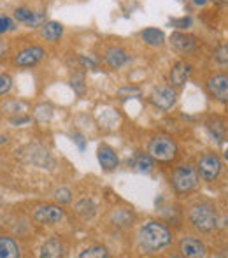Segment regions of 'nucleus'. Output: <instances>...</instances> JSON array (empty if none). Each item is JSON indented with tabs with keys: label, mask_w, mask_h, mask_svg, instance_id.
<instances>
[{
	"label": "nucleus",
	"mask_w": 228,
	"mask_h": 258,
	"mask_svg": "<svg viewBox=\"0 0 228 258\" xmlns=\"http://www.w3.org/2000/svg\"><path fill=\"white\" fill-rule=\"evenodd\" d=\"M211 2L212 0H190V4L195 7V9H204V7H207Z\"/></svg>",
	"instance_id": "nucleus-38"
},
{
	"label": "nucleus",
	"mask_w": 228,
	"mask_h": 258,
	"mask_svg": "<svg viewBox=\"0 0 228 258\" xmlns=\"http://www.w3.org/2000/svg\"><path fill=\"white\" fill-rule=\"evenodd\" d=\"M167 44L171 46L172 51L184 58L195 56L202 49V42L198 35L191 34L190 30H174L167 37Z\"/></svg>",
	"instance_id": "nucleus-6"
},
{
	"label": "nucleus",
	"mask_w": 228,
	"mask_h": 258,
	"mask_svg": "<svg viewBox=\"0 0 228 258\" xmlns=\"http://www.w3.org/2000/svg\"><path fill=\"white\" fill-rule=\"evenodd\" d=\"M223 158H225V160H226V162H228V148H226V150H225V151H223Z\"/></svg>",
	"instance_id": "nucleus-40"
},
{
	"label": "nucleus",
	"mask_w": 228,
	"mask_h": 258,
	"mask_svg": "<svg viewBox=\"0 0 228 258\" xmlns=\"http://www.w3.org/2000/svg\"><path fill=\"white\" fill-rule=\"evenodd\" d=\"M218 211L211 201H197L188 207V223L200 234H211L218 227Z\"/></svg>",
	"instance_id": "nucleus-2"
},
{
	"label": "nucleus",
	"mask_w": 228,
	"mask_h": 258,
	"mask_svg": "<svg viewBox=\"0 0 228 258\" xmlns=\"http://www.w3.org/2000/svg\"><path fill=\"white\" fill-rule=\"evenodd\" d=\"M18 21L13 18V14H2L0 13V35L13 34L18 30Z\"/></svg>",
	"instance_id": "nucleus-28"
},
{
	"label": "nucleus",
	"mask_w": 228,
	"mask_h": 258,
	"mask_svg": "<svg viewBox=\"0 0 228 258\" xmlns=\"http://www.w3.org/2000/svg\"><path fill=\"white\" fill-rule=\"evenodd\" d=\"M72 141L78 144L79 151H85L86 150V144H88V141H86L85 137L81 136V134H74V136H72Z\"/></svg>",
	"instance_id": "nucleus-36"
},
{
	"label": "nucleus",
	"mask_w": 228,
	"mask_h": 258,
	"mask_svg": "<svg viewBox=\"0 0 228 258\" xmlns=\"http://www.w3.org/2000/svg\"><path fill=\"white\" fill-rule=\"evenodd\" d=\"M116 97H118L119 100L139 99V97H142V88H139V86H135V85H125L116 90Z\"/></svg>",
	"instance_id": "nucleus-26"
},
{
	"label": "nucleus",
	"mask_w": 228,
	"mask_h": 258,
	"mask_svg": "<svg viewBox=\"0 0 228 258\" xmlns=\"http://www.w3.org/2000/svg\"><path fill=\"white\" fill-rule=\"evenodd\" d=\"M4 109H9L7 112H11V114H21L23 112V104L18 102V100H9V102L2 105V111Z\"/></svg>",
	"instance_id": "nucleus-34"
},
{
	"label": "nucleus",
	"mask_w": 228,
	"mask_h": 258,
	"mask_svg": "<svg viewBox=\"0 0 228 258\" xmlns=\"http://www.w3.org/2000/svg\"><path fill=\"white\" fill-rule=\"evenodd\" d=\"M11 53V44L6 39V35H0V61L6 60V56Z\"/></svg>",
	"instance_id": "nucleus-35"
},
{
	"label": "nucleus",
	"mask_w": 228,
	"mask_h": 258,
	"mask_svg": "<svg viewBox=\"0 0 228 258\" xmlns=\"http://www.w3.org/2000/svg\"><path fill=\"white\" fill-rule=\"evenodd\" d=\"M135 221V214L132 209H125V207H119V209H113L109 214V223L116 228H128Z\"/></svg>",
	"instance_id": "nucleus-19"
},
{
	"label": "nucleus",
	"mask_w": 228,
	"mask_h": 258,
	"mask_svg": "<svg viewBox=\"0 0 228 258\" xmlns=\"http://www.w3.org/2000/svg\"><path fill=\"white\" fill-rule=\"evenodd\" d=\"M37 34H39V37L44 42H48V44H58V42L63 39L65 27L60 21L48 20L46 23H42L41 27L37 28Z\"/></svg>",
	"instance_id": "nucleus-15"
},
{
	"label": "nucleus",
	"mask_w": 228,
	"mask_h": 258,
	"mask_svg": "<svg viewBox=\"0 0 228 258\" xmlns=\"http://www.w3.org/2000/svg\"><path fill=\"white\" fill-rule=\"evenodd\" d=\"M53 199H55L56 204L60 206H67L72 202V199H74V195H72V190L67 186H60L56 188L55 191H53Z\"/></svg>",
	"instance_id": "nucleus-30"
},
{
	"label": "nucleus",
	"mask_w": 228,
	"mask_h": 258,
	"mask_svg": "<svg viewBox=\"0 0 228 258\" xmlns=\"http://www.w3.org/2000/svg\"><path fill=\"white\" fill-rule=\"evenodd\" d=\"M30 116H21V114H18V116H14V118H11L9 121L13 123L14 126H20V125H23V123H30Z\"/></svg>",
	"instance_id": "nucleus-37"
},
{
	"label": "nucleus",
	"mask_w": 228,
	"mask_h": 258,
	"mask_svg": "<svg viewBox=\"0 0 228 258\" xmlns=\"http://www.w3.org/2000/svg\"><path fill=\"white\" fill-rule=\"evenodd\" d=\"M13 88V78L7 72H0V97L7 95Z\"/></svg>",
	"instance_id": "nucleus-33"
},
{
	"label": "nucleus",
	"mask_w": 228,
	"mask_h": 258,
	"mask_svg": "<svg viewBox=\"0 0 228 258\" xmlns=\"http://www.w3.org/2000/svg\"><path fill=\"white\" fill-rule=\"evenodd\" d=\"M207 134L212 137V141H216L218 144H223L228 141V119L225 116L219 114H211L204 123Z\"/></svg>",
	"instance_id": "nucleus-14"
},
{
	"label": "nucleus",
	"mask_w": 228,
	"mask_h": 258,
	"mask_svg": "<svg viewBox=\"0 0 228 258\" xmlns=\"http://www.w3.org/2000/svg\"><path fill=\"white\" fill-rule=\"evenodd\" d=\"M211 58L219 67H228V41H223L212 49Z\"/></svg>",
	"instance_id": "nucleus-25"
},
{
	"label": "nucleus",
	"mask_w": 228,
	"mask_h": 258,
	"mask_svg": "<svg viewBox=\"0 0 228 258\" xmlns=\"http://www.w3.org/2000/svg\"><path fill=\"white\" fill-rule=\"evenodd\" d=\"M65 216H67V213L60 204H42L32 211V220L37 225H42V227L61 223Z\"/></svg>",
	"instance_id": "nucleus-11"
},
{
	"label": "nucleus",
	"mask_w": 228,
	"mask_h": 258,
	"mask_svg": "<svg viewBox=\"0 0 228 258\" xmlns=\"http://www.w3.org/2000/svg\"><path fill=\"white\" fill-rule=\"evenodd\" d=\"M171 186L177 197H188L195 194L200 186V176L198 170L191 163H179L172 169Z\"/></svg>",
	"instance_id": "nucleus-3"
},
{
	"label": "nucleus",
	"mask_w": 228,
	"mask_h": 258,
	"mask_svg": "<svg viewBox=\"0 0 228 258\" xmlns=\"http://www.w3.org/2000/svg\"><path fill=\"white\" fill-rule=\"evenodd\" d=\"M100 58H102L104 65H106L109 71H121L126 65L132 63V60H133L130 49L125 48L121 42H113V44L104 46Z\"/></svg>",
	"instance_id": "nucleus-8"
},
{
	"label": "nucleus",
	"mask_w": 228,
	"mask_h": 258,
	"mask_svg": "<svg viewBox=\"0 0 228 258\" xmlns=\"http://www.w3.org/2000/svg\"><path fill=\"white\" fill-rule=\"evenodd\" d=\"M97 160H99L100 167L106 172H114L119 167V156L114 148L109 146L107 143L99 144V148H97Z\"/></svg>",
	"instance_id": "nucleus-17"
},
{
	"label": "nucleus",
	"mask_w": 228,
	"mask_h": 258,
	"mask_svg": "<svg viewBox=\"0 0 228 258\" xmlns=\"http://www.w3.org/2000/svg\"><path fill=\"white\" fill-rule=\"evenodd\" d=\"M74 211L81 220L90 221V220H93L97 214V204L92 201V199H81V201L75 202Z\"/></svg>",
	"instance_id": "nucleus-22"
},
{
	"label": "nucleus",
	"mask_w": 228,
	"mask_h": 258,
	"mask_svg": "<svg viewBox=\"0 0 228 258\" xmlns=\"http://www.w3.org/2000/svg\"><path fill=\"white\" fill-rule=\"evenodd\" d=\"M46 56H48V49L44 46L39 42H30V44L21 46L14 53H11V63L16 69H32L44 61Z\"/></svg>",
	"instance_id": "nucleus-4"
},
{
	"label": "nucleus",
	"mask_w": 228,
	"mask_h": 258,
	"mask_svg": "<svg viewBox=\"0 0 228 258\" xmlns=\"http://www.w3.org/2000/svg\"><path fill=\"white\" fill-rule=\"evenodd\" d=\"M147 153L158 163H172L179 158V146L169 136H155L147 143Z\"/></svg>",
	"instance_id": "nucleus-5"
},
{
	"label": "nucleus",
	"mask_w": 228,
	"mask_h": 258,
	"mask_svg": "<svg viewBox=\"0 0 228 258\" xmlns=\"http://www.w3.org/2000/svg\"><path fill=\"white\" fill-rule=\"evenodd\" d=\"M68 85L74 90V93L78 97H85L86 93V74L85 69H75L70 72V78H68Z\"/></svg>",
	"instance_id": "nucleus-24"
},
{
	"label": "nucleus",
	"mask_w": 228,
	"mask_h": 258,
	"mask_svg": "<svg viewBox=\"0 0 228 258\" xmlns=\"http://www.w3.org/2000/svg\"><path fill=\"white\" fill-rule=\"evenodd\" d=\"M198 176L205 183H214L223 172V158L216 151H204L197 160Z\"/></svg>",
	"instance_id": "nucleus-7"
},
{
	"label": "nucleus",
	"mask_w": 228,
	"mask_h": 258,
	"mask_svg": "<svg viewBox=\"0 0 228 258\" xmlns=\"http://www.w3.org/2000/svg\"><path fill=\"white\" fill-rule=\"evenodd\" d=\"M177 251L184 258H202L207 255V248H205L204 241L193 235H184L177 242Z\"/></svg>",
	"instance_id": "nucleus-13"
},
{
	"label": "nucleus",
	"mask_w": 228,
	"mask_h": 258,
	"mask_svg": "<svg viewBox=\"0 0 228 258\" xmlns=\"http://www.w3.org/2000/svg\"><path fill=\"white\" fill-rule=\"evenodd\" d=\"M39 4H41V2H34V4L20 2V4H16V6L13 7V18L20 25H23V27L28 28V27H30V23H32V20H34L35 11H37Z\"/></svg>",
	"instance_id": "nucleus-18"
},
{
	"label": "nucleus",
	"mask_w": 228,
	"mask_h": 258,
	"mask_svg": "<svg viewBox=\"0 0 228 258\" xmlns=\"http://www.w3.org/2000/svg\"><path fill=\"white\" fill-rule=\"evenodd\" d=\"M20 255L18 242L11 235H0V258H18Z\"/></svg>",
	"instance_id": "nucleus-23"
},
{
	"label": "nucleus",
	"mask_w": 228,
	"mask_h": 258,
	"mask_svg": "<svg viewBox=\"0 0 228 258\" xmlns=\"http://www.w3.org/2000/svg\"><path fill=\"white\" fill-rule=\"evenodd\" d=\"M172 241L174 234L171 228L160 221H146L144 225H140L139 232H137V248L140 253H146V255H153V253L169 248Z\"/></svg>",
	"instance_id": "nucleus-1"
},
{
	"label": "nucleus",
	"mask_w": 228,
	"mask_h": 258,
	"mask_svg": "<svg viewBox=\"0 0 228 258\" xmlns=\"http://www.w3.org/2000/svg\"><path fill=\"white\" fill-rule=\"evenodd\" d=\"M193 18L191 16H181V18H172V20H169V25L174 28V30H190L191 27H193Z\"/></svg>",
	"instance_id": "nucleus-31"
},
{
	"label": "nucleus",
	"mask_w": 228,
	"mask_h": 258,
	"mask_svg": "<svg viewBox=\"0 0 228 258\" xmlns=\"http://www.w3.org/2000/svg\"><path fill=\"white\" fill-rule=\"evenodd\" d=\"M75 60H78L79 69H85V71H99V61H97L93 56H88V54H78Z\"/></svg>",
	"instance_id": "nucleus-32"
},
{
	"label": "nucleus",
	"mask_w": 228,
	"mask_h": 258,
	"mask_svg": "<svg viewBox=\"0 0 228 258\" xmlns=\"http://www.w3.org/2000/svg\"><path fill=\"white\" fill-rule=\"evenodd\" d=\"M204 90L218 104H228V72L214 71L209 72L204 79Z\"/></svg>",
	"instance_id": "nucleus-9"
},
{
	"label": "nucleus",
	"mask_w": 228,
	"mask_h": 258,
	"mask_svg": "<svg viewBox=\"0 0 228 258\" xmlns=\"http://www.w3.org/2000/svg\"><path fill=\"white\" fill-rule=\"evenodd\" d=\"M179 99V90L172 85H158L149 93V102L158 111H171Z\"/></svg>",
	"instance_id": "nucleus-10"
},
{
	"label": "nucleus",
	"mask_w": 228,
	"mask_h": 258,
	"mask_svg": "<svg viewBox=\"0 0 228 258\" xmlns=\"http://www.w3.org/2000/svg\"><path fill=\"white\" fill-rule=\"evenodd\" d=\"M53 118V107L49 104H39L34 107V119L37 123H49Z\"/></svg>",
	"instance_id": "nucleus-27"
},
{
	"label": "nucleus",
	"mask_w": 228,
	"mask_h": 258,
	"mask_svg": "<svg viewBox=\"0 0 228 258\" xmlns=\"http://www.w3.org/2000/svg\"><path fill=\"white\" fill-rule=\"evenodd\" d=\"M107 256H109L107 248L99 246V244L88 246V248H85L81 253H79V258H107Z\"/></svg>",
	"instance_id": "nucleus-29"
},
{
	"label": "nucleus",
	"mask_w": 228,
	"mask_h": 258,
	"mask_svg": "<svg viewBox=\"0 0 228 258\" xmlns=\"http://www.w3.org/2000/svg\"><path fill=\"white\" fill-rule=\"evenodd\" d=\"M155 165H157V160H155L149 153H135L132 158V167L140 174L153 172Z\"/></svg>",
	"instance_id": "nucleus-21"
},
{
	"label": "nucleus",
	"mask_w": 228,
	"mask_h": 258,
	"mask_svg": "<svg viewBox=\"0 0 228 258\" xmlns=\"http://www.w3.org/2000/svg\"><path fill=\"white\" fill-rule=\"evenodd\" d=\"M191 74H193V65L186 58H181V60L174 61L171 72H169V85H172L176 90H183L186 86V83L190 81Z\"/></svg>",
	"instance_id": "nucleus-12"
},
{
	"label": "nucleus",
	"mask_w": 228,
	"mask_h": 258,
	"mask_svg": "<svg viewBox=\"0 0 228 258\" xmlns=\"http://www.w3.org/2000/svg\"><path fill=\"white\" fill-rule=\"evenodd\" d=\"M42 258H58V256H65V246L61 242L60 237H49L44 244L41 246V253Z\"/></svg>",
	"instance_id": "nucleus-20"
},
{
	"label": "nucleus",
	"mask_w": 228,
	"mask_h": 258,
	"mask_svg": "<svg viewBox=\"0 0 228 258\" xmlns=\"http://www.w3.org/2000/svg\"><path fill=\"white\" fill-rule=\"evenodd\" d=\"M139 41L142 42L144 46H147V48L162 49L167 44V35H165V32L162 30V28L146 27L139 32Z\"/></svg>",
	"instance_id": "nucleus-16"
},
{
	"label": "nucleus",
	"mask_w": 228,
	"mask_h": 258,
	"mask_svg": "<svg viewBox=\"0 0 228 258\" xmlns=\"http://www.w3.org/2000/svg\"><path fill=\"white\" fill-rule=\"evenodd\" d=\"M7 143V136H0V144H6Z\"/></svg>",
	"instance_id": "nucleus-39"
}]
</instances>
